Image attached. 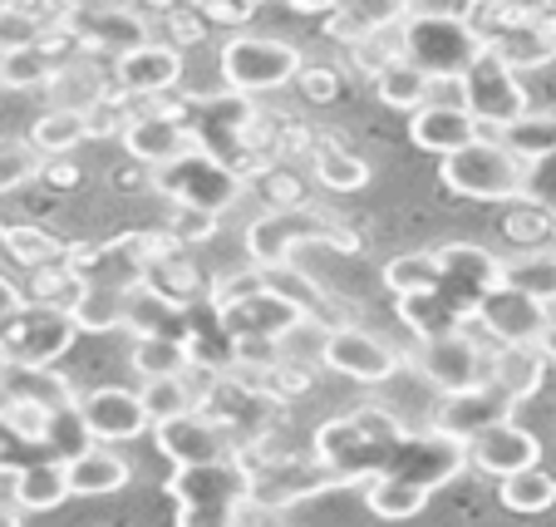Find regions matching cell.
<instances>
[{"mask_svg":"<svg viewBox=\"0 0 556 527\" xmlns=\"http://www.w3.org/2000/svg\"><path fill=\"white\" fill-rule=\"evenodd\" d=\"M478 40L493 45L513 70H542L556 60V25L527 0H468L463 5Z\"/></svg>","mask_w":556,"mask_h":527,"instance_id":"obj_4","label":"cell"},{"mask_svg":"<svg viewBox=\"0 0 556 527\" xmlns=\"http://www.w3.org/2000/svg\"><path fill=\"white\" fill-rule=\"evenodd\" d=\"M478 134H483V124L468 114V104H463V99H429L424 109H414V114H409L414 148H424V153H433V159L458 153V148L472 143Z\"/></svg>","mask_w":556,"mask_h":527,"instance_id":"obj_24","label":"cell"},{"mask_svg":"<svg viewBox=\"0 0 556 527\" xmlns=\"http://www.w3.org/2000/svg\"><path fill=\"white\" fill-rule=\"evenodd\" d=\"M0 247H5V256H11L15 266H25V272H35V266H50V262H64V247L54 233H45V227H35V222H15V227H5L0 233Z\"/></svg>","mask_w":556,"mask_h":527,"instance_id":"obj_41","label":"cell"},{"mask_svg":"<svg viewBox=\"0 0 556 527\" xmlns=\"http://www.w3.org/2000/svg\"><path fill=\"white\" fill-rule=\"evenodd\" d=\"M124 286L109 281H85L79 296L70 301V316L85 336H109V330H124Z\"/></svg>","mask_w":556,"mask_h":527,"instance_id":"obj_33","label":"cell"},{"mask_svg":"<svg viewBox=\"0 0 556 527\" xmlns=\"http://www.w3.org/2000/svg\"><path fill=\"white\" fill-rule=\"evenodd\" d=\"M546 321H552V306L507 281H497L493 291L483 296V306L472 311V326L483 330L493 346H536Z\"/></svg>","mask_w":556,"mask_h":527,"instance_id":"obj_14","label":"cell"},{"mask_svg":"<svg viewBox=\"0 0 556 527\" xmlns=\"http://www.w3.org/2000/svg\"><path fill=\"white\" fill-rule=\"evenodd\" d=\"M74 336H79V326L70 311L40 306V301H25L15 316L0 321V346H5L11 365H60Z\"/></svg>","mask_w":556,"mask_h":527,"instance_id":"obj_12","label":"cell"},{"mask_svg":"<svg viewBox=\"0 0 556 527\" xmlns=\"http://www.w3.org/2000/svg\"><path fill=\"white\" fill-rule=\"evenodd\" d=\"M25 306V291H21V286H11V281H5V276H0V321H5V316H15V311H21Z\"/></svg>","mask_w":556,"mask_h":527,"instance_id":"obj_59","label":"cell"},{"mask_svg":"<svg viewBox=\"0 0 556 527\" xmlns=\"http://www.w3.org/2000/svg\"><path fill=\"white\" fill-rule=\"evenodd\" d=\"M414 0H340L336 11L326 15V35L340 45H355L365 35H384V30H400L409 21Z\"/></svg>","mask_w":556,"mask_h":527,"instance_id":"obj_27","label":"cell"},{"mask_svg":"<svg viewBox=\"0 0 556 527\" xmlns=\"http://www.w3.org/2000/svg\"><path fill=\"white\" fill-rule=\"evenodd\" d=\"M153 443L173 459V464H207V459L237 454V439H231L207 410H188V414H173V419H157Z\"/></svg>","mask_w":556,"mask_h":527,"instance_id":"obj_20","label":"cell"},{"mask_svg":"<svg viewBox=\"0 0 556 527\" xmlns=\"http://www.w3.org/2000/svg\"><path fill=\"white\" fill-rule=\"evenodd\" d=\"M262 286H266V272H262V266H252V262H247L242 272L212 276V286H207V311H227L231 301H242V296L262 291Z\"/></svg>","mask_w":556,"mask_h":527,"instance_id":"obj_50","label":"cell"},{"mask_svg":"<svg viewBox=\"0 0 556 527\" xmlns=\"http://www.w3.org/2000/svg\"><path fill=\"white\" fill-rule=\"evenodd\" d=\"M439 178L443 188L468 202H513L522 198L527 159H517L497 134H478L472 143H463L458 153L439 163Z\"/></svg>","mask_w":556,"mask_h":527,"instance_id":"obj_6","label":"cell"},{"mask_svg":"<svg viewBox=\"0 0 556 527\" xmlns=\"http://www.w3.org/2000/svg\"><path fill=\"white\" fill-rule=\"evenodd\" d=\"M478 50L483 40L463 11H409V21L400 25V54H409L439 85H458Z\"/></svg>","mask_w":556,"mask_h":527,"instance_id":"obj_7","label":"cell"},{"mask_svg":"<svg viewBox=\"0 0 556 527\" xmlns=\"http://www.w3.org/2000/svg\"><path fill=\"white\" fill-rule=\"evenodd\" d=\"M60 60L50 45H21V50H0V89H50L60 74Z\"/></svg>","mask_w":556,"mask_h":527,"instance_id":"obj_36","label":"cell"},{"mask_svg":"<svg viewBox=\"0 0 556 527\" xmlns=\"http://www.w3.org/2000/svg\"><path fill=\"white\" fill-rule=\"evenodd\" d=\"M0 517H5V523H21L25 517V507H21V468L5 464V459H0Z\"/></svg>","mask_w":556,"mask_h":527,"instance_id":"obj_56","label":"cell"},{"mask_svg":"<svg viewBox=\"0 0 556 527\" xmlns=\"http://www.w3.org/2000/svg\"><path fill=\"white\" fill-rule=\"evenodd\" d=\"M517 74L522 70H513L493 45H483L478 60L463 70L458 99L468 104V114L483 124V134H503V128H513L522 114H532V109H527V89Z\"/></svg>","mask_w":556,"mask_h":527,"instance_id":"obj_10","label":"cell"},{"mask_svg":"<svg viewBox=\"0 0 556 527\" xmlns=\"http://www.w3.org/2000/svg\"><path fill=\"white\" fill-rule=\"evenodd\" d=\"M439 262H443V281L439 291L448 296L453 306L472 311L483 306V296L503 281V256H493L488 247H472V242H448L439 247Z\"/></svg>","mask_w":556,"mask_h":527,"instance_id":"obj_21","label":"cell"},{"mask_svg":"<svg viewBox=\"0 0 556 527\" xmlns=\"http://www.w3.org/2000/svg\"><path fill=\"white\" fill-rule=\"evenodd\" d=\"M394 316H400L404 330H414L419 340L448 336V330H463L472 321L463 306H453L439 286H433V291H414V296H394Z\"/></svg>","mask_w":556,"mask_h":527,"instance_id":"obj_31","label":"cell"},{"mask_svg":"<svg viewBox=\"0 0 556 527\" xmlns=\"http://www.w3.org/2000/svg\"><path fill=\"white\" fill-rule=\"evenodd\" d=\"M247 262L252 266H281L295 262V252H311V247H326V252L340 256H359L365 237L345 222H336L326 208L315 202H291V208H262L252 222H247Z\"/></svg>","mask_w":556,"mask_h":527,"instance_id":"obj_2","label":"cell"},{"mask_svg":"<svg viewBox=\"0 0 556 527\" xmlns=\"http://www.w3.org/2000/svg\"><path fill=\"white\" fill-rule=\"evenodd\" d=\"M295 85H301V95H305V104H336L340 99V70L336 64H305L301 74H295Z\"/></svg>","mask_w":556,"mask_h":527,"instance_id":"obj_52","label":"cell"},{"mask_svg":"<svg viewBox=\"0 0 556 527\" xmlns=\"http://www.w3.org/2000/svg\"><path fill=\"white\" fill-rule=\"evenodd\" d=\"M522 192H527V198H536L542 208L556 212V148H552V153H536V159H527Z\"/></svg>","mask_w":556,"mask_h":527,"instance_id":"obj_53","label":"cell"},{"mask_svg":"<svg viewBox=\"0 0 556 527\" xmlns=\"http://www.w3.org/2000/svg\"><path fill=\"white\" fill-rule=\"evenodd\" d=\"M64 266H74V272L85 276H94V266H99V242H70L64 247Z\"/></svg>","mask_w":556,"mask_h":527,"instance_id":"obj_58","label":"cell"},{"mask_svg":"<svg viewBox=\"0 0 556 527\" xmlns=\"http://www.w3.org/2000/svg\"><path fill=\"white\" fill-rule=\"evenodd\" d=\"M305 153H311V173H315V183H320V188H330V192L369 188V163L359 159V153L336 134V128H315Z\"/></svg>","mask_w":556,"mask_h":527,"instance_id":"obj_28","label":"cell"},{"mask_svg":"<svg viewBox=\"0 0 556 527\" xmlns=\"http://www.w3.org/2000/svg\"><path fill=\"white\" fill-rule=\"evenodd\" d=\"M109 74H114V89H124L128 99H163V95H173L182 79V45L153 35V40L114 54Z\"/></svg>","mask_w":556,"mask_h":527,"instance_id":"obj_16","label":"cell"},{"mask_svg":"<svg viewBox=\"0 0 556 527\" xmlns=\"http://www.w3.org/2000/svg\"><path fill=\"white\" fill-rule=\"evenodd\" d=\"M468 459L472 468H483L493 478H507L527 464H542V439L532 429H522L517 419H497L488 424L483 434H472L468 439Z\"/></svg>","mask_w":556,"mask_h":527,"instance_id":"obj_25","label":"cell"},{"mask_svg":"<svg viewBox=\"0 0 556 527\" xmlns=\"http://www.w3.org/2000/svg\"><path fill=\"white\" fill-rule=\"evenodd\" d=\"M536 350H542V355L556 365V321H546V330H542V336H536Z\"/></svg>","mask_w":556,"mask_h":527,"instance_id":"obj_61","label":"cell"},{"mask_svg":"<svg viewBox=\"0 0 556 527\" xmlns=\"http://www.w3.org/2000/svg\"><path fill=\"white\" fill-rule=\"evenodd\" d=\"M85 424L99 443H128L138 434H153V414L143 404V390H124V385H99L79 400Z\"/></svg>","mask_w":556,"mask_h":527,"instance_id":"obj_22","label":"cell"},{"mask_svg":"<svg viewBox=\"0 0 556 527\" xmlns=\"http://www.w3.org/2000/svg\"><path fill=\"white\" fill-rule=\"evenodd\" d=\"M212 316H217V326L227 330L231 340H291L295 330L311 321L291 296H281L271 281H266L262 291L242 296V301H231L227 311H212Z\"/></svg>","mask_w":556,"mask_h":527,"instance_id":"obj_15","label":"cell"},{"mask_svg":"<svg viewBox=\"0 0 556 527\" xmlns=\"http://www.w3.org/2000/svg\"><path fill=\"white\" fill-rule=\"evenodd\" d=\"M517 400L507 390H497L493 380L472 385V390H458V394H439V404H433V419L439 429L458 434V439H472V434H483L488 424L497 419H513Z\"/></svg>","mask_w":556,"mask_h":527,"instance_id":"obj_23","label":"cell"},{"mask_svg":"<svg viewBox=\"0 0 556 527\" xmlns=\"http://www.w3.org/2000/svg\"><path fill=\"white\" fill-rule=\"evenodd\" d=\"M54 15H40L21 0H0V50H21V45H40Z\"/></svg>","mask_w":556,"mask_h":527,"instance_id":"obj_45","label":"cell"},{"mask_svg":"<svg viewBox=\"0 0 556 527\" xmlns=\"http://www.w3.org/2000/svg\"><path fill=\"white\" fill-rule=\"evenodd\" d=\"M64 35L74 40V50H89V54H124L134 45L153 40V25H148V11L134 5V0H104V5H85V11H60Z\"/></svg>","mask_w":556,"mask_h":527,"instance_id":"obj_11","label":"cell"},{"mask_svg":"<svg viewBox=\"0 0 556 527\" xmlns=\"http://www.w3.org/2000/svg\"><path fill=\"white\" fill-rule=\"evenodd\" d=\"M433 89H439V79H433L429 70H419L409 54H394V60H389L384 70L375 74L379 104L400 109V114H414V109H424L433 99Z\"/></svg>","mask_w":556,"mask_h":527,"instance_id":"obj_32","label":"cell"},{"mask_svg":"<svg viewBox=\"0 0 556 527\" xmlns=\"http://www.w3.org/2000/svg\"><path fill=\"white\" fill-rule=\"evenodd\" d=\"M404 365V355L389 340H379L375 330L355 326V321H336L320 336V369H336L355 385H384L394 380Z\"/></svg>","mask_w":556,"mask_h":527,"instance_id":"obj_13","label":"cell"},{"mask_svg":"<svg viewBox=\"0 0 556 527\" xmlns=\"http://www.w3.org/2000/svg\"><path fill=\"white\" fill-rule=\"evenodd\" d=\"M143 404H148V414H153V424L198 410V400H192V390H188L182 375H153V380H143Z\"/></svg>","mask_w":556,"mask_h":527,"instance_id":"obj_47","label":"cell"},{"mask_svg":"<svg viewBox=\"0 0 556 527\" xmlns=\"http://www.w3.org/2000/svg\"><path fill=\"white\" fill-rule=\"evenodd\" d=\"M404 434H409V424L389 404H355V410L336 414V419H326L315 429L311 454L326 468H336L345 478V488L365 493L369 478H379L389 468V454H394V443Z\"/></svg>","mask_w":556,"mask_h":527,"instance_id":"obj_1","label":"cell"},{"mask_svg":"<svg viewBox=\"0 0 556 527\" xmlns=\"http://www.w3.org/2000/svg\"><path fill=\"white\" fill-rule=\"evenodd\" d=\"M40 178L50 183V188H60V192H70V188H79V163H70V153H54V159H45L40 163Z\"/></svg>","mask_w":556,"mask_h":527,"instance_id":"obj_57","label":"cell"},{"mask_svg":"<svg viewBox=\"0 0 556 527\" xmlns=\"http://www.w3.org/2000/svg\"><path fill=\"white\" fill-rule=\"evenodd\" d=\"M503 281L546 301V306H556V247H532V252L503 262Z\"/></svg>","mask_w":556,"mask_h":527,"instance_id":"obj_40","label":"cell"},{"mask_svg":"<svg viewBox=\"0 0 556 527\" xmlns=\"http://www.w3.org/2000/svg\"><path fill=\"white\" fill-rule=\"evenodd\" d=\"M173 233V242H182V247H198V242H212L217 237V227H222V217L217 212H202V208H178L173 202V212H168V222H163Z\"/></svg>","mask_w":556,"mask_h":527,"instance_id":"obj_51","label":"cell"},{"mask_svg":"<svg viewBox=\"0 0 556 527\" xmlns=\"http://www.w3.org/2000/svg\"><path fill=\"white\" fill-rule=\"evenodd\" d=\"M507 148H513L517 159H536V153H552L556 148V114H522L513 128H503Z\"/></svg>","mask_w":556,"mask_h":527,"instance_id":"obj_46","label":"cell"},{"mask_svg":"<svg viewBox=\"0 0 556 527\" xmlns=\"http://www.w3.org/2000/svg\"><path fill=\"white\" fill-rule=\"evenodd\" d=\"M497 498H503V507H513V513H552L556 474L542 464H527V468H517V474L497 478Z\"/></svg>","mask_w":556,"mask_h":527,"instance_id":"obj_37","label":"cell"},{"mask_svg":"<svg viewBox=\"0 0 556 527\" xmlns=\"http://www.w3.org/2000/svg\"><path fill=\"white\" fill-rule=\"evenodd\" d=\"M503 233L513 237V242H522V247H542V242H552V237H556V212L542 208L536 198H527V192H522V198L507 202Z\"/></svg>","mask_w":556,"mask_h":527,"instance_id":"obj_43","label":"cell"},{"mask_svg":"<svg viewBox=\"0 0 556 527\" xmlns=\"http://www.w3.org/2000/svg\"><path fill=\"white\" fill-rule=\"evenodd\" d=\"M25 138L40 148V159H54V153H74V148L89 138V118H85V109H79V104H54V109H45V114L35 118Z\"/></svg>","mask_w":556,"mask_h":527,"instance_id":"obj_35","label":"cell"},{"mask_svg":"<svg viewBox=\"0 0 556 527\" xmlns=\"http://www.w3.org/2000/svg\"><path fill=\"white\" fill-rule=\"evenodd\" d=\"M124 330L128 336H178L192 340L198 321H192V306H178L163 291H153L148 281H134L124 296Z\"/></svg>","mask_w":556,"mask_h":527,"instance_id":"obj_26","label":"cell"},{"mask_svg":"<svg viewBox=\"0 0 556 527\" xmlns=\"http://www.w3.org/2000/svg\"><path fill=\"white\" fill-rule=\"evenodd\" d=\"M40 148L30 138H15V143H0V192L25 188L30 178H40Z\"/></svg>","mask_w":556,"mask_h":527,"instance_id":"obj_48","label":"cell"},{"mask_svg":"<svg viewBox=\"0 0 556 527\" xmlns=\"http://www.w3.org/2000/svg\"><path fill=\"white\" fill-rule=\"evenodd\" d=\"M252 188H262V198H266V208H291V202H305V188H301V178L295 173H286V168H266L262 178L252 183Z\"/></svg>","mask_w":556,"mask_h":527,"instance_id":"obj_54","label":"cell"},{"mask_svg":"<svg viewBox=\"0 0 556 527\" xmlns=\"http://www.w3.org/2000/svg\"><path fill=\"white\" fill-rule=\"evenodd\" d=\"M247 188L252 183L242 178V168H231L227 159L207 153L202 143L182 148L173 163L153 168V192H163L178 208H202V212H217V217L237 208L247 198Z\"/></svg>","mask_w":556,"mask_h":527,"instance_id":"obj_5","label":"cell"},{"mask_svg":"<svg viewBox=\"0 0 556 527\" xmlns=\"http://www.w3.org/2000/svg\"><path fill=\"white\" fill-rule=\"evenodd\" d=\"M64 468H70L74 498H109V493H118V488H128V478H134L128 459L114 454V449L99 439L89 443V449H79L74 459H64Z\"/></svg>","mask_w":556,"mask_h":527,"instance_id":"obj_29","label":"cell"},{"mask_svg":"<svg viewBox=\"0 0 556 527\" xmlns=\"http://www.w3.org/2000/svg\"><path fill=\"white\" fill-rule=\"evenodd\" d=\"M85 118H89V138H124L128 128V95L124 89H104L99 99L85 104Z\"/></svg>","mask_w":556,"mask_h":527,"instance_id":"obj_49","label":"cell"},{"mask_svg":"<svg viewBox=\"0 0 556 527\" xmlns=\"http://www.w3.org/2000/svg\"><path fill=\"white\" fill-rule=\"evenodd\" d=\"M79 286H85V276L74 272V266L50 262V266H35V272H30L25 301H40V306H64V311H70V301L79 296Z\"/></svg>","mask_w":556,"mask_h":527,"instance_id":"obj_44","label":"cell"},{"mask_svg":"<svg viewBox=\"0 0 556 527\" xmlns=\"http://www.w3.org/2000/svg\"><path fill=\"white\" fill-rule=\"evenodd\" d=\"M276 5H291V11H305V15H330L340 0H276Z\"/></svg>","mask_w":556,"mask_h":527,"instance_id":"obj_60","label":"cell"},{"mask_svg":"<svg viewBox=\"0 0 556 527\" xmlns=\"http://www.w3.org/2000/svg\"><path fill=\"white\" fill-rule=\"evenodd\" d=\"M546 365L552 360L542 355L536 346H493V360H488V380L497 390H507L517 404H527L546 380Z\"/></svg>","mask_w":556,"mask_h":527,"instance_id":"obj_30","label":"cell"},{"mask_svg":"<svg viewBox=\"0 0 556 527\" xmlns=\"http://www.w3.org/2000/svg\"><path fill=\"white\" fill-rule=\"evenodd\" d=\"M433 488L414 484V478H400V474H379L365 484V503L375 517H389V523H404V517H419L429 507Z\"/></svg>","mask_w":556,"mask_h":527,"instance_id":"obj_34","label":"cell"},{"mask_svg":"<svg viewBox=\"0 0 556 527\" xmlns=\"http://www.w3.org/2000/svg\"><path fill=\"white\" fill-rule=\"evenodd\" d=\"M128 365L138 369V380H153V375H182V369L192 365V346L178 340V336H134Z\"/></svg>","mask_w":556,"mask_h":527,"instance_id":"obj_39","label":"cell"},{"mask_svg":"<svg viewBox=\"0 0 556 527\" xmlns=\"http://www.w3.org/2000/svg\"><path fill=\"white\" fill-rule=\"evenodd\" d=\"M64 498H74V488H70V468H64L60 454L21 468V507L25 513H50V507H60Z\"/></svg>","mask_w":556,"mask_h":527,"instance_id":"obj_38","label":"cell"},{"mask_svg":"<svg viewBox=\"0 0 556 527\" xmlns=\"http://www.w3.org/2000/svg\"><path fill=\"white\" fill-rule=\"evenodd\" d=\"M163 488H168L173 507H178V523L227 527L237 517V507L252 498L256 474L242 454H227V459H207V464H178Z\"/></svg>","mask_w":556,"mask_h":527,"instance_id":"obj_3","label":"cell"},{"mask_svg":"<svg viewBox=\"0 0 556 527\" xmlns=\"http://www.w3.org/2000/svg\"><path fill=\"white\" fill-rule=\"evenodd\" d=\"M182 148H192V128H188V118H182V99H173V104H157L153 99V104L138 109L124 128V153L138 159L143 168H163V163L178 159Z\"/></svg>","mask_w":556,"mask_h":527,"instance_id":"obj_17","label":"cell"},{"mask_svg":"<svg viewBox=\"0 0 556 527\" xmlns=\"http://www.w3.org/2000/svg\"><path fill=\"white\" fill-rule=\"evenodd\" d=\"M488 360H493V340L468 321L463 330L419 340L409 365L419 369V380L429 385L433 394H458V390H472V385L488 380Z\"/></svg>","mask_w":556,"mask_h":527,"instance_id":"obj_9","label":"cell"},{"mask_svg":"<svg viewBox=\"0 0 556 527\" xmlns=\"http://www.w3.org/2000/svg\"><path fill=\"white\" fill-rule=\"evenodd\" d=\"M252 474H256L252 498H262V503L276 507V513H286V507L301 503V498L345 488V478H340L336 468H326L315 454H281V459H271V464L252 468Z\"/></svg>","mask_w":556,"mask_h":527,"instance_id":"obj_18","label":"cell"},{"mask_svg":"<svg viewBox=\"0 0 556 527\" xmlns=\"http://www.w3.org/2000/svg\"><path fill=\"white\" fill-rule=\"evenodd\" d=\"M384 286L394 296H414V291H433L443 281V262H439V247L433 252H400L384 262Z\"/></svg>","mask_w":556,"mask_h":527,"instance_id":"obj_42","label":"cell"},{"mask_svg":"<svg viewBox=\"0 0 556 527\" xmlns=\"http://www.w3.org/2000/svg\"><path fill=\"white\" fill-rule=\"evenodd\" d=\"M256 5H262V0H192V11L217 25H247L256 15Z\"/></svg>","mask_w":556,"mask_h":527,"instance_id":"obj_55","label":"cell"},{"mask_svg":"<svg viewBox=\"0 0 556 527\" xmlns=\"http://www.w3.org/2000/svg\"><path fill=\"white\" fill-rule=\"evenodd\" d=\"M85 5H104V0H54V11H85Z\"/></svg>","mask_w":556,"mask_h":527,"instance_id":"obj_62","label":"cell"},{"mask_svg":"<svg viewBox=\"0 0 556 527\" xmlns=\"http://www.w3.org/2000/svg\"><path fill=\"white\" fill-rule=\"evenodd\" d=\"M143 281L153 286V291H163L168 301H178V306H207V276H202L198 256H192V247L173 242L168 227H153V247H148V266H143Z\"/></svg>","mask_w":556,"mask_h":527,"instance_id":"obj_19","label":"cell"},{"mask_svg":"<svg viewBox=\"0 0 556 527\" xmlns=\"http://www.w3.org/2000/svg\"><path fill=\"white\" fill-rule=\"evenodd\" d=\"M217 64H222V85L252 99L295 85V74L305 70L301 50L291 40H276V35H231L217 50Z\"/></svg>","mask_w":556,"mask_h":527,"instance_id":"obj_8","label":"cell"}]
</instances>
